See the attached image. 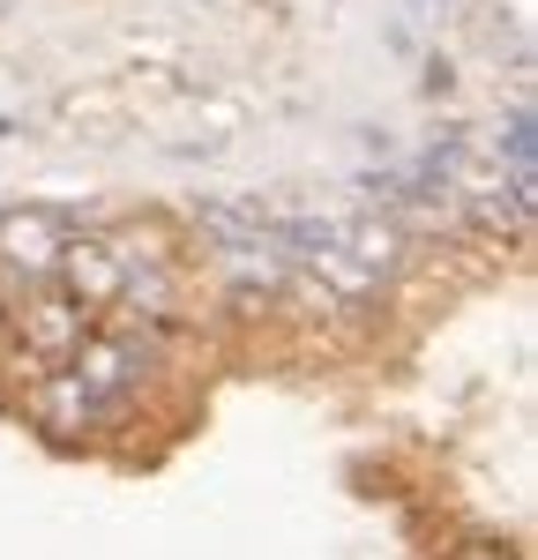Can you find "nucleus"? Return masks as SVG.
Returning a JSON list of instances; mask_svg holds the SVG:
<instances>
[{
    "label": "nucleus",
    "mask_w": 538,
    "mask_h": 560,
    "mask_svg": "<svg viewBox=\"0 0 538 560\" xmlns=\"http://www.w3.org/2000/svg\"><path fill=\"white\" fill-rule=\"evenodd\" d=\"M52 277H68V300L83 314L120 306V292H128V247H113V240H60Z\"/></svg>",
    "instance_id": "1"
},
{
    "label": "nucleus",
    "mask_w": 538,
    "mask_h": 560,
    "mask_svg": "<svg viewBox=\"0 0 538 560\" xmlns=\"http://www.w3.org/2000/svg\"><path fill=\"white\" fill-rule=\"evenodd\" d=\"M0 135H15V120H0Z\"/></svg>",
    "instance_id": "4"
},
{
    "label": "nucleus",
    "mask_w": 538,
    "mask_h": 560,
    "mask_svg": "<svg viewBox=\"0 0 538 560\" xmlns=\"http://www.w3.org/2000/svg\"><path fill=\"white\" fill-rule=\"evenodd\" d=\"M0 329H8V314H0Z\"/></svg>",
    "instance_id": "5"
},
{
    "label": "nucleus",
    "mask_w": 538,
    "mask_h": 560,
    "mask_svg": "<svg viewBox=\"0 0 538 560\" xmlns=\"http://www.w3.org/2000/svg\"><path fill=\"white\" fill-rule=\"evenodd\" d=\"M60 224L45 210H23V217H8L0 210V255L15 261V269H31V277H52V261H60Z\"/></svg>",
    "instance_id": "3"
},
{
    "label": "nucleus",
    "mask_w": 538,
    "mask_h": 560,
    "mask_svg": "<svg viewBox=\"0 0 538 560\" xmlns=\"http://www.w3.org/2000/svg\"><path fill=\"white\" fill-rule=\"evenodd\" d=\"M90 337H97V329H90V314L75 300H38L23 314V345L38 351V359H52V366H68Z\"/></svg>",
    "instance_id": "2"
}]
</instances>
